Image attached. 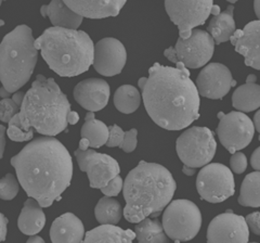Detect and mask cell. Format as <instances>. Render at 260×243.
<instances>
[{
    "instance_id": "e575fe53",
    "label": "cell",
    "mask_w": 260,
    "mask_h": 243,
    "mask_svg": "<svg viewBox=\"0 0 260 243\" xmlns=\"http://www.w3.org/2000/svg\"><path fill=\"white\" fill-rule=\"evenodd\" d=\"M109 129H110V137H109V141L107 145L110 148L120 147V144L124 141L126 132H124L123 129L116 124L109 126Z\"/></svg>"
},
{
    "instance_id": "5bb4252c",
    "label": "cell",
    "mask_w": 260,
    "mask_h": 243,
    "mask_svg": "<svg viewBox=\"0 0 260 243\" xmlns=\"http://www.w3.org/2000/svg\"><path fill=\"white\" fill-rule=\"evenodd\" d=\"M206 238L207 243H248L249 227L245 217L228 210L213 218Z\"/></svg>"
},
{
    "instance_id": "ee69618b",
    "label": "cell",
    "mask_w": 260,
    "mask_h": 243,
    "mask_svg": "<svg viewBox=\"0 0 260 243\" xmlns=\"http://www.w3.org/2000/svg\"><path fill=\"white\" fill-rule=\"evenodd\" d=\"M78 120H79L78 113L75 112V111H72V112L70 113V114H69V116H68L69 124H70V125H75V124L78 123Z\"/></svg>"
},
{
    "instance_id": "9a60e30c",
    "label": "cell",
    "mask_w": 260,
    "mask_h": 243,
    "mask_svg": "<svg viewBox=\"0 0 260 243\" xmlns=\"http://www.w3.org/2000/svg\"><path fill=\"white\" fill-rule=\"evenodd\" d=\"M127 62L124 44L117 38L105 37L94 45L93 68L100 75L112 77L120 74Z\"/></svg>"
},
{
    "instance_id": "e0dca14e",
    "label": "cell",
    "mask_w": 260,
    "mask_h": 243,
    "mask_svg": "<svg viewBox=\"0 0 260 243\" xmlns=\"http://www.w3.org/2000/svg\"><path fill=\"white\" fill-rule=\"evenodd\" d=\"M111 89L107 80L90 77L81 80L73 90L75 101L88 112H98L107 107Z\"/></svg>"
},
{
    "instance_id": "f6af8a7d",
    "label": "cell",
    "mask_w": 260,
    "mask_h": 243,
    "mask_svg": "<svg viewBox=\"0 0 260 243\" xmlns=\"http://www.w3.org/2000/svg\"><path fill=\"white\" fill-rule=\"evenodd\" d=\"M254 125H255V129L260 134V110H258L255 115H254Z\"/></svg>"
},
{
    "instance_id": "f5cc1de1",
    "label": "cell",
    "mask_w": 260,
    "mask_h": 243,
    "mask_svg": "<svg viewBox=\"0 0 260 243\" xmlns=\"http://www.w3.org/2000/svg\"><path fill=\"white\" fill-rule=\"evenodd\" d=\"M194 171H195L194 168H189V167H186V166H183V173H184L185 175L192 176V175L194 174Z\"/></svg>"
},
{
    "instance_id": "c3c4849f",
    "label": "cell",
    "mask_w": 260,
    "mask_h": 243,
    "mask_svg": "<svg viewBox=\"0 0 260 243\" xmlns=\"http://www.w3.org/2000/svg\"><path fill=\"white\" fill-rule=\"evenodd\" d=\"M254 11L258 20H260V0H255L254 2Z\"/></svg>"
},
{
    "instance_id": "60d3db41",
    "label": "cell",
    "mask_w": 260,
    "mask_h": 243,
    "mask_svg": "<svg viewBox=\"0 0 260 243\" xmlns=\"http://www.w3.org/2000/svg\"><path fill=\"white\" fill-rule=\"evenodd\" d=\"M164 55L165 58H167L170 62H173L175 64H177L179 61H178V55H177V51L175 49V47H169L167 48V49L164 50Z\"/></svg>"
},
{
    "instance_id": "52a82bcc",
    "label": "cell",
    "mask_w": 260,
    "mask_h": 243,
    "mask_svg": "<svg viewBox=\"0 0 260 243\" xmlns=\"http://www.w3.org/2000/svg\"><path fill=\"white\" fill-rule=\"evenodd\" d=\"M202 222V213L194 202L178 199L165 208L161 224L169 239L186 242L198 236Z\"/></svg>"
},
{
    "instance_id": "ba28073f",
    "label": "cell",
    "mask_w": 260,
    "mask_h": 243,
    "mask_svg": "<svg viewBox=\"0 0 260 243\" xmlns=\"http://www.w3.org/2000/svg\"><path fill=\"white\" fill-rule=\"evenodd\" d=\"M217 150L214 133L207 127L193 126L184 131L176 141L179 160L189 168L204 167L213 161Z\"/></svg>"
},
{
    "instance_id": "bcb514c9",
    "label": "cell",
    "mask_w": 260,
    "mask_h": 243,
    "mask_svg": "<svg viewBox=\"0 0 260 243\" xmlns=\"http://www.w3.org/2000/svg\"><path fill=\"white\" fill-rule=\"evenodd\" d=\"M89 148H90V142H89L87 139H83L81 138L80 142H79V147L78 149L81 151H87Z\"/></svg>"
},
{
    "instance_id": "836d02e7",
    "label": "cell",
    "mask_w": 260,
    "mask_h": 243,
    "mask_svg": "<svg viewBox=\"0 0 260 243\" xmlns=\"http://www.w3.org/2000/svg\"><path fill=\"white\" fill-rule=\"evenodd\" d=\"M230 168L234 174H243L247 168V158L243 152H237L230 158Z\"/></svg>"
},
{
    "instance_id": "ffe728a7",
    "label": "cell",
    "mask_w": 260,
    "mask_h": 243,
    "mask_svg": "<svg viewBox=\"0 0 260 243\" xmlns=\"http://www.w3.org/2000/svg\"><path fill=\"white\" fill-rule=\"evenodd\" d=\"M85 226L73 213H64L56 217L50 227L52 243H84Z\"/></svg>"
},
{
    "instance_id": "4fadbf2b",
    "label": "cell",
    "mask_w": 260,
    "mask_h": 243,
    "mask_svg": "<svg viewBox=\"0 0 260 243\" xmlns=\"http://www.w3.org/2000/svg\"><path fill=\"white\" fill-rule=\"evenodd\" d=\"M215 46V40L208 32L195 28L189 39L178 38L175 49L179 62L188 69H200L213 58Z\"/></svg>"
},
{
    "instance_id": "484cf974",
    "label": "cell",
    "mask_w": 260,
    "mask_h": 243,
    "mask_svg": "<svg viewBox=\"0 0 260 243\" xmlns=\"http://www.w3.org/2000/svg\"><path fill=\"white\" fill-rule=\"evenodd\" d=\"M232 105L239 112L248 113L260 108V85L245 83L235 89Z\"/></svg>"
},
{
    "instance_id": "11a10c76",
    "label": "cell",
    "mask_w": 260,
    "mask_h": 243,
    "mask_svg": "<svg viewBox=\"0 0 260 243\" xmlns=\"http://www.w3.org/2000/svg\"><path fill=\"white\" fill-rule=\"evenodd\" d=\"M259 140H260V136H259Z\"/></svg>"
},
{
    "instance_id": "44dd1931",
    "label": "cell",
    "mask_w": 260,
    "mask_h": 243,
    "mask_svg": "<svg viewBox=\"0 0 260 243\" xmlns=\"http://www.w3.org/2000/svg\"><path fill=\"white\" fill-rule=\"evenodd\" d=\"M40 14L44 18H49L53 27L68 29H78L84 19L70 9L63 0H52L49 5H43L40 7Z\"/></svg>"
},
{
    "instance_id": "ac0fdd59",
    "label": "cell",
    "mask_w": 260,
    "mask_h": 243,
    "mask_svg": "<svg viewBox=\"0 0 260 243\" xmlns=\"http://www.w3.org/2000/svg\"><path fill=\"white\" fill-rule=\"evenodd\" d=\"M235 51L244 56L246 67L260 71V20L247 23L237 29L230 39Z\"/></svg>"
},
{
    "instance_id": "681fc988",
    "label": "cell",
    "mask_w": 260,
    "mask_h": 243,
    "mask_svg": "<svg viewBox=\"0 0 260 243\" xmlns=\"http://www.w3.org/2000/svg\"><path fill=\"white\" fill-rule=\"evenodd\" d=\"M10 95L11 94L8 92L5 87L0 88V97H2V99H8L10 97Z\"/></svg>"
},
{
    "instance_id": "5b68a950",
    "label": "cell",
    "mask_w": 260,
    "mask_h": 243,
    "mask_svg": "<svg viewBox=\"0 0 260 243\" xmlns=\"http://www.w3.org/2000/svg\"><path fill=\"white\" fill-rule=\"evenodd\" d=\"M35 47L61 77L84 74L93 64L94 44L84 31L49 27L35 40Z\"/></svg>"
},
{
    "instance_id": "db71d44e",
    "label": "cell",
    "mask_w": 260,
    "mask_h": 243,
    "mask_svg": "<svg viewBox=\"0 0 260 243\" xmlns=\"http://www.w3.org/2000/svg\"><path fill=\"white\" fill-rule=\"evenodd\" d=\"M250 243H258V242H250Z\"/></svg>"
},
{
    "instance_id": "d6a6232c",
    "label": "cell",
    "mask_w": 260,
    "mask_h": 243,
    "mask_svg": "<svg viewBox=\"0 0 260 243\" xmlns=\"http://www.w3.org/2000/svg\"><path fill=\"white\" fill-rule=\"evenodd\" d=\"M7 136L8 138L14 142H25L31 141L34 139V129H30L28 132L23 131L18 125L9 123L7 127Z\"/></svg>"
},
{
    "instance_id": "f1b7e54d",
    "label": "cell",
    "mask_w": 260,
    "mask_h": 243,
    "mask_svg": "<svg viewBox=\"0 0 260 243\" xmlns=\"http://www.w3.org/2000/svg\"><path fill=\"white\" fill-rule=\"evenodd\" d=\"M94 216L101 225L116 226L124 216V209L117 200L110 197H103L94 207Z\"/></svg>"
},
{
    "instance_id": "cb8c5ba5",
    "label": "cell",
    "mask_w": 260,
    "mask_h": 243,
    "mask_svg": "<svg viewBox=\"0 0 260 243\" xmlns=\"http://www.w3.org/2000/svg\"><path fill=\"white\" fill-rule=\"evenodd\" d=\"M233 12L234 6L229 5L224 11L216 15V17H213L209 21L207 32L214 38L216 45H220L230 40L237 32Z\"/></svg>"
},
{
    "instance_id": "83f0119b",
    "label": "cell",
    "mask_w": 260,
    "mask_h": 243,
    "mask_svg": "<svg viewBox=\"0 0 260 243\" xmlns=\"http://www.w3.org/2000/svg\"><path fill=\"white\" fill-rule=\"evenodd\" d=\"M142 95L133 85H121L114 94V105L124 114H133L139 109Z\"/></svg>"
},
{
    "instance_id": "2e32d148",
    "label": "cell",
    "mask_w": 260,
    "mask_h": 243,
    "mask_svg": "<svg viewBox=\"0 0 260 243\" xmlns=\"http://www.w3.org/2000/svg\"><path fill=\"white\" fill-rule=\"evenodd\" d=\"M195 85L200 96L211 100H220L237 85V82L224 64L209 63L200 72Z\"/></svg>"
},
{
    "instance_id": "4dcf8cb0",
    "label": "cell",
    "mask_w": 260,
    "mask_h": 243,
    "mask_svg": "<svg viewBox=\"0 0 260 243\" xmlns=\"http://www.w3.org/2000/svg\"><path fill=\"white\" fill-rule=\"evenodd\" d=\"M20 181L18 177L11 173L6 174L0 179V199L4 201L13 200L20 191Z\"/></svg>"
},
{
    "instance_id": "7c38bea8",
    "label": "cell",
    "mask_w": 260,
    "mask_h": 243,
    "mask_svg": "<svg viewBox=\"0 0 260 243\" xmlns=\"http://www.w3.org/2000/svg\"><path fill=\"white\" fill-rule=\"evenodd\" d=\"M74 155L81 172L88 176L89 185L93 189H102L120 174V166L113 157L96 152L94 149L87 151L75 150Z\"/></svg>"
},
{
    "instance_id": "603a6c76",
    "label": "cell",
    "mask_w": 260,
    "mask_h": 243,
    "mask_svg": "<svg viewBox=\"0 0 260 243\" xmlns=\"http://www.w3.org/2000/svg\"><path fill=\"white\" fill-rule=\"evenodd\" d=\"M135 231L114 225H101L86 232L84 243H134Z\"/></svg>"
},
{
    "instance_id": "6da1fadb",
    "label": "cell",
    "mask_w": 260,
    "mask_h": 243,
    "mask_svg": "<svg viewBox=\"0 0 260 243\" xmlns=\"http://www.w3.org/2000/svg\"><path fill=\"white\" fill-rule=\"evenodd\" d=\"M142 100L151 119L166 131H182L200 118L198 87L181 62L176 68L154 63L142 87Z\"/></svg>"
},
{
    "instance_id": "816d5d0a",
    "label": "cell",
    "mask_w": 260,
    "mask_h": 243,
    "mask_svg": "<svg viewBox=\"0 0 260 243\" xmlns=\"http://www.w3.org/2000/svg\"><path fill=\"white\" fill-rule=\"evenodd\" d=\"M220 13H221V11H220V7L217 6V5H214V7H213V11H211V14H213L214 17H216V15L220 14Z\"/></svg>"
},
{
    "instance_id": "8fae6325",
    "label": "cell",
    "mask_w": 260,
    "mask_h": 243,
    "mask_svg": "<svg viewBox=\"0 0 260 243\" xmlns=\"http://www.w3.org/2000/svg\"><path fill=\"white\" fill-rule=\"evenodd\" d=\"M217 135L223 147L231 155L240 152L251 142L255 135V125L245 113L232 111L223 114L219 112Z\"/></svg>"
},
{
    "instance_id": "d590c367",
    "label": "cell",
    "mask_w": 260,
    "mask_h": 243,
    "mask_svg": "<svg viewBox=\"0 0 260 243\" xmlns=\"http://www.w3.org/2000/svg\"><path fill=\"white\" fill-rule=\"evenodd\" d=\"M138 145V131L136 128H132L126 132L123 143L120 144V149L125 153H132L137 149Z\"/></svg>"
},
{
    "instance_id": "1f68e13d",
    "label": "cell",
    "mask_w": 260,
    "mask_h": 243,
    "mask_svg": "<svg viewBox=\"0 0 260 243\" xmlns=\"http://www.w3.org/2000/svg\"><path fill=\"white\" fill-rule=\"evenodd\" d=\"M20 110L21 107H19L12 98L2 99V101H0V120L4 124H9L10 120L16 114H19Z\"/></svg>"
},
{
    "instance_id": "b9f144b4",
    "label": "cell",
    "mask_w": 260,
    "mask_h": 243,
    "mask_svg": "<svg viewBox=\"0 0 260 243\" xmlns=\"http://www.w3.org/2000/svg\"><path fill=\"white\" fill-rule=\"evenodd\" d=\"M0 217H2V241L4 242L7 238L8 225H9V221H8V218L4 214H0Z\"/></svg>"
},
{
    "instance_id": "4316f807",
    "label": "cell",
    "mask_w": 260,
    "mask_h": 243,
    "mask_svg": "<svg viewBox=\"0 0 260 243\" xmlns=\"http://www.w3.org/2000/svg\"><path fill=\"white\" fill-rule=\"evenodd\" d=\"M139 243H168V236L158 218H145L135 228Z\"/></svg>"
},
{
    "instance_id": "8992f818",
    "label": "cell",
    "mask_w": 260,
    "mask_h": 243,
    "mask_svg": "<svg viewBox=\"0 0 260 243\" xmlns=\"http://www.w3.org/2000/svg\"><path fill=\"white\" fill-rule=\"evenodd\" d=\"M35 40L31 28L21 24L0 44V80L10 94L20 92L32 75L38 61Z\"/></svg>"
},
{
    "instance_id": "7402d4cb",
    "label": "cell",
    "mask_w": 260,
    "mask_h": 243,
    "mask_svg": "<svg viewBox=\"0 0 260 243\" xmlns=\"http://www.w3.org/2000/svg\"><path fill=\"white\" fill-rule=\"evenodd\" d=\"M46 225V214L43 207L34 199L28 198L23 204L18 218V227L26 236H36L44 229Z\"/></svg>"
},
{
    "instance_id": "d6986e66",
    "label": "cell",
    "mask_w": 260,
    "mask_h": 243,
    "mask_svg": "<svg viewBox=\"0 0 260 243\" xmlns=\"http://www.w3.org/2000/svg\"><path fill=\"white\" fill-rule=\"evenodd\" d=\"M67 6L80 15L91 20L117 17L126 0H64Z\"/></svg>"
},
{
    "instance_id": "f546056e",
    "label": "cell",
    "mask_w": 260,
    "mask_h": 243,
    "mask_svg": "<svg viewBox=\"0 0 260 243\" xmlns=\"http://www.w3.org/2000/svg\"><path fill=\"white\" fill-rule=\"evenodd\" d=\"M238 201L242 206L260 207V172H253L244 178Z\"/></svg>"
},
{
    "instance_id": "3957f363",
    "label": "cell",
    "mask_w": 260,
    "mask_h": 243,
    "mask_svg": "<svg viewBox=\"0 0 260 243\" xmlns=\"http://www.w3.org/2000/svg\"><path fill=\"white\" fill-rule=\"evenodd\" d=\"M176 190L175 178L165 166L140 161L124 180L125 220L139 224L150 215L161 212L170 204Z\"/></svg>"
},
{
    "instance_id": "30bf717a",
    "label": "cell",
    "mask_w": 260,
    "mask_h": 243,
    "mask_svg": "<svg viewBox=\"0 0 260 243\" xmlns=\"http://www.w3.org/2000/svg\"><path fill=\"white\" fill-rule=\"evenodd\" d=\"M200 197L209 203H221L235 192L231 169L221 163H210L203 167L197 177Z\"/></svg>"
},
{
    "instance_id": "7a4b0ae2",
    "label": "cell",
    "mask_w": 260,
    "mask_h": 243,
    "mask_svg": "<svg viewBox=\"0 0 260 243\" xmlns=\"http://www.w3.org/2000/svg\"><path fill=\"white\" fill-rule=\"evenodd\" d=\"M11 165L28 198L42 207H49L59 200L73 178V160L65 145L54 137L42 136L32 139L18 155Z\"/></svg>"
},
{
    "instance_id": "ab89813d",
    "label": "cell",
    "mask_w": 260,
    "mask_h": 243,
    "mask_svg": "<svg viewBox=\"0 0 260 243\" xmlns=\"http://www.w3.org/2000/svg\"><path fill=\"white\" fill-rule=\"evenodd\" d=\"M6 135L7 128L4 124L0 125V159H3L6 149Z\"/></svg>"
},
{
    "instance_id": "277c9868",
    "label": "cell",
    "mask_w": 260,
    "mask_h": 243,
    "mask_svg": "<svg viewBox=\"0 0 260 243\" xmlns=\"http://www.w3.org/2000/svg\"><path fill=\"white\" fill-rule=\"evenodd\" d=\"M71 103L52 77L38 74L26 92L19 114L10 123L23 131L34 129L38 134L55 137L68 128Z\"/></svg>"
},
{
    "instance_id": "f907efd6",
    "label": "cell",
    "mask_w": 260,
    "mask_h": 243,
    "mask_svg": "<svg viewBox=\"0 0 260 243\" xmlns=\"http://www.w3.org/2000/svg\"><path fill=\"white\" fill-rule=\"evenodd\" d=\"M257 80V76L255 74H249L246 78V83H249V84H255Z\"/></svg>"
},
{
    "instance_id": "8d00e7d4",
    "label": "cell",
    "mask_w": 260,
    "mask_h": 243,
    "mask_svg": "<svg viewBox=\"0 0 260 243\" xmlns=\"http://www.w3.org/2000/svg\"><path fill=\"white\" fill-rule=\"evenodd\" d=\"M124 189V181L121 179L120 176H117L107 186L101 189V192L104 194V197H110L114 198L117 197L120 193V191Z\"/></svg>"
},
{
    "instance_id": "d4e9b609",
    "label": "cell",
    "mask_w": 260,
    "mask_h": 243,
    "mask_svg": "<svg viewBox=\"0 0 260 243\" xmlns=\"http://www.w3.org/2000/svg\"><path fill=\"white\" fill-rule=\"evenodd\" d=\"M80 137L90 142V149H98L108 143L110 129L104 122L95 118L93 112H88L85 116V123L80 129Z\"/></svg>"
},
{
    "instance_id": "7dc6e473",
    "label": "cell",
    "mask_w": 260,
    "mask_h": 243,
    "mask_svg": "<svg viewBox=\"0 0 260 243\" xmlns=\"http://www.w3.org/2000/svg\"><path fill=\"white\" fill-rule=\"evenodd\" d=\"M26 243H46L45 240L39 236H31L28 238Z\"/></svg>"
},
{
    "instance_id": "9f6ffc18",
    "label": "cell",
    "mask_w": 260,
    "mask_h": 243,
    "mask_svg": "<svg viewBox=\"0 0 260 243\" xmlns=\"http://www.w3.org/2000/svg\"><path fill=\"white\" fill-rule=\"evenodd\" d=\"M176 243H180V242H176Z\"/></svg>"
},
{
    "instance_id": "9c48e42d",
    "label": "cell",
    "mask_w": 260,
    "mask_h": 243,
    "mask_svg": "<svg viewBox=\"0 0 260 243\" xmlns=\"http://www.w3.org/2000/svg\"><path fill=\"white\" fill-rule=\"evenodd\" d=\"M165 10L175 25L179 37L186 40L193 29L206 22L213 11V0H165Z\"/></svg>"
},
{
    "instance_id": "7bdbcfd3",
    "label": "cell",
    "mask_w": 260,
    "mask_h": 243,
    "mask_svg": "<svg viewBox=\"0 0 260 243\" xmlns=\"http://www.w3.org/2000/svg\"><path fill=\"white\" fill-rule=\"evenodd\" d=\"M25 95H26V93H23V92H18V93H15V94H13V96H12V99L14 100V102L19 105V107H22V103H23V101H24V98H25Z\"/></svg>"
},
{
    "instance_id": "74e56055",
    "label": "cell",
    "mask_w": 260,
    "mask_h": 243,
    "mask_svg": "<svg viewBox=\"0 0 260 243\" xmlns=\"http://www.w3.org/2000/svg\"><path fill=\"white\" fill-rule=\"evenodd\" d=\"M246 223L249 229L257 236H260V212H254L248 214L246 217Z\"/></svg>"
},
{
    "instance_id": "f35d334b",
    "label": "cell",
    "mask_w": 260,
    "mask_h": 243,
    "mask_svg": "<svg viewBox=\"0 0 260 243\" xmlns=\"http://www.w3.org/2000/svg\"><path fill=\"white\" fill-rule=\"evenodd\" d=\"M250 165L256 172H260V147H258L251 155Z\"/></svg>"
}]
</instances>
